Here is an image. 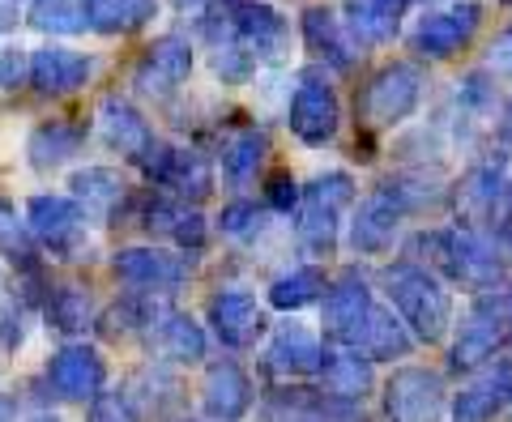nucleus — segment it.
I'll return each mask as SVG.
<instances>
[{
    "label": "nucleus",
    "mask_w": 512,
    "mask_h": 422,
    "mask_svg": "<svg viewBox=\"0 0 512 422\" xmlns=\"http://www.w3.org/2000/svg\"><path fill=\"white\" fill-rule=\"evenodd\" d=\"M320 295H325V273L316 265H299L291 273H282V278H274V286H269V307H278V312H299V307L316 303Z\"/></svg>",
    "instance_id": "nucleus-35"
},
{
    "label": "nucleus",
    "mask_w": 512,
    "mask_h": 422,
    "mask_svg": "<svg viewBox=\"0 0 512 422\" xmlns=\"http://www.w3.org/2000/svg\"><path fill=\"white\" fill-rule=\"evenodd\" d=\"M402 0H346L342 5V26H346V35L359 43H389L397 35V26H402Z\"/></svg>",
    "instance_id": "nucleus-28"
},
{
    "label": "nucleus",
    "mask_w": 512,
    "mask_h": 422,
    "mask_svg": "<svg viewBox=\"0 0 512 422\" xmlns=\"http://www.w3.org/2000/svg\"><path fill=\"white\" fill-rule=\"evenodd\" d=\"M22 77H30V60L18 43H0V90H18Z\"/></svg>",
    "instance_id": "nucleus-41"
},
{
    "label": "nucleus",
    "mask_w": 512,
    "mask_h": 422,
    "mask_svg": "<svg viewBox=\"0 0 512 422\" xmlns=\"http://www.w3.org/2000/svg\"><path fill=\"white\" fill-rule=\"evenodd\" d=\"M299 184H295V175L291 171H278L274 180H269V188H265V201H269V209H278V214H291V209L299 205Z\"/></svg>",
    "instance_id": "nucleus-42"
},
{
    "label": "nucleus",
    "mask_w": 512,
    "mask_h": 422,
    "mask_svg": "<svg viewBox=\"0 0 512 422\" xmlns=\"http://www.w3.org/2000/svg\"><path fill=\"white\" fill-rule=\"evenodd\" d=\"M478 22H483V9L466 0V5H453V9H440V13H427V18L414 26L410 47L427 60H448L457 56L461 47H470Z\"/></svg>",
    "instance_id": "nucleus-12"
},
{
    "label": "nucleus",
    "mask_w": 512,
    "mask_h": 422,
    "mask_svg": "<svg viewBox=\"0 0 512 422\" xmlns=\"http://www.w3.org/2000/svg\"><path fill=\"white\" fill-rule=\"evenodd\" d=\"M26 231H30V239H35L39 248H47L52 256H64V261H73V256L86 248L90 218L77 209L73 197L39 192V197L26 201Z\"/></svg>",
    "instance_id": "nucleus-5"
},
{
    "label": "nucleus",
    "mask_w": 512,
    "mask_h": 422,
    "mask_svg": "<svg viewBox=\"0 0 512 422\" xmlns=\"http://www.w3.org/2000/svg\"><path fill=\"white\" fill-rule=\"evenodd\" d=\"M286 124H291V133L320 150V145H329L338 137L342 128V103H338V90L329 86V77L320 69H308L299 73V86L291 94V107H286Z\"/></svg>",
    "instance_id": "nucleus-6"
},
{
    "label": "nucleus",
    "mask_w": 512,
    "mask_h": 422,
    "mask_svg": "<svg viewBox=\"0 0 512 422\" xmlns=\"http://www.w3.org/2000/svg\"><path fill=\"white\" fill-rule=\"evenodd\" d=\"M410 214V209L397 201V192L384 184L380 192H372L359 209H355V218H350V252H359V256H380V252H389L393 248V239L397 231H402V218Z\"/></svg>",
    "instance_id": "nucleus-11"
},
{
    "label": "nucleus",
    "mask_w": 512,
    "mask_h": 422,
    "mask_svg": "<svg viewBox=\"0 0 512 422\" xmlns=\"http://www.w3.org/2000/svg\"><path fill=\"white\" fill-rule=\"evenodd\" d=\"M500 197H504V162L491 158V162H483V167H474L466 175V184H461V192H457V209L470 222H487Z\"/></svg>",
    "instance_id": "nucleus-33"
},
{
    "label": "nucleus",
    "mask_w": 512,
    "mask_h": 422,
    "mask_svg": "<svg viewBox=\"0 0 512 422\" xmlns=\"http://www.w3.org/2000/svg\"><path fill=\"white\" fill-rule=\"evenodd\" d=\"M261 222H265V214H261V209H256L252 201H231V205L218 214L222 235H231V239H248V235H256V231H261Z\"/></svg>",
    "instance_id": "nucleus-39"
},
{
    "label": "nucleus",
    "mask_w": 512,
    "mask_h": 422,
    "mask_svg": "<svg viewBox=\"0 0 512 422\" xmlns=\"http://www.w3.org/2000/svg\"><path fill=\"white\" fill-rule=\"evenodd\" d=\"M18 26V9H9V5H0V35H9V30Z\"/></svg>",
    "instance_id": "nucleus-46"
},
{
    "label": "nucleus",
    "mask_w": 512,
    "mask_h": 422,
    "mask_svg": "<svg viewBox=\"0 0 512 422\" xmlns=\"http://www.w3.org/2000/svg\"><path fill=\"white\" fill-rule=\"evenodd\" d=\"M355 201V180L346 171H329L299 192V239L316 256H329L342 231V214Z\"/></svg>",
    "instance_id": "nucleus-3"
},
{
    "label": "nucleus",
    "mask_w": 512,
    "mask_h": 422,
    "mask_svg": "<svg viewBox=\"0 0 512 422\" xmlns=\"http://www.w3.org/2000/svg\"><path fill=\"white\" fill-rule=\"evenodd\" d=\"M86 141V128L77 124H64V120H52V124H39L35 133L26 141V154H30V167L39 171H52L60 162H69Z\"/></svg>",
    "instance_id": "nucleus-32"
},
{
    "label": "nucleus",
    "mask_w": 512,
    "mask_h": 422,
    "mask_svg": "<svg viewBox=\"0 0 512 422\" xmlns=\"http://www.w3.org/2000/svg\"><path fill=\"white\" fill-rule=\"evenodd\" d=\"M504 5H512V0H504Z\"/></svg>",
    "instance_id": "nucleus-51"
},
{
    "label": "nucleus",
    "mask_w": 512,
    "mask_h": 422,
    "mask_svg": "<svg viewBox=\"0 0 512 422\" xmlns=\"http://www.w3.org/2000/svg\"><path fill=\"white\" fill-rule=\"evenodd\" d=\"M99 137L111 145V150H120L124 158H141L154 145V133H150V124H146V116L128 103V99H120V94H111V99H103L99 103Z\"/></svg>",
    "instance_id": "nucleus-22"
},
{
    "label": "nucleus",
    "mask_w": 512,
    "mask_h": 422,
    "mask_svg": "<svg viewBox=\"0 0 512 422\" xmlns=\"http://www.w3.org/2000/svg\"><path fill=\"white\" fill-rule=\"evenodd\" d=\"M201 410L214 422H239L252 410V380L244 376V367L222 359L205 371L201 380Z\"/></svg>",
    "instance_id": "nucleus-19"
},
{
    "label": "nucleus",
    "mask_w": 512,
    "mask_h": 422,
    "mask_svg": "<svg viewBox=\"0 0 512 422\" xmlns=\"http://www.w3.org/2000/svg\"><path fill=\"white\" fill-rule=\"evenodd\" d=\"M0 422H18V401L9 393H0Z\"/></svg>",
    "instance_id": "nucleus-45"
},
{
    "label": "nucleus",
    "mask_w": 512,
    "mask_h": 422,
    "mask_svg": "<svg viewBox=\"0 0 512 422\" xmlns=\"http://www.w3.org/2000/svg\"><path fill=\"white\" fill-rule=\"evenodd\" d=\"M423 99V73L419 64H406V60H393L367 81L363 90V120L372 128H393L402 124L414 107Z\"/></svg>",
    "instance_id": "nucleus-7"
},
{
    "label": "nucleus",
    "mask_w": 512,
    "mask_h": 422,
    "mask_svg": "<svg viewBox=\"0 0 512 422\" xmlns=\"http://www.w3.org/2000/svg\"><path fill=\"white\" fill-rule=\"evenodd\" d=\"M500 141H504L508 150H512V103L504 107V120H500Z\"/></svg>",
    "instance_id": "nucleus-47"
},
{
    "label": "nucleus",
    "mask_w": 512,
    "mask_h": 422,
    "mask_svg": "<svg viewBox=\"0 0 512 422\" xmlns=\"http://www.w3.org/2000/svg\"><path fill=\"white\" fill-rule=\"evenodd\" d=\"M410 346H414V337H410L406 324L397 320L393 307H376L372 303V312H367L355 346H346V350H359L367 363H393V359H406Z\"/></svg>",
    "instance_id": "nucleus-23"
},
{
    "label": "nucleus",
    "mask_w": 512,
    "mask_h": 422,
    "mask_svg": "<svg viewBox=\"0 0 512 422\" xmlns=\"http://www.w3.org/2000/svg\"><path fill=\"white\" fill-rule=\"evenodd\" d=\"M474 307H483V312H491L495 320H504L512 329V286H491L483 290V295L474 299Z\"/></svg>",
    "instance_id": "nucleus-43"
},
{
    "label": "nucleus",
    "mask_w": 512,
    "mask_h": 422,
    "mask_svg": "<svg viewBox=\"0 0 512 422\" xmlns=\"http://www.w3.org/2000/svg\"><path fill=\"white\" fill-rule=\"evenodd\" d=\"M210 39L218 43H239L256 60L274 56L286 39V18L269 5V0H214L210 5Z\"/></svg>",
    "instance_id": "nucleus-2"
},
{
    "label": "nucleus",
    "mask_w": 512,
    "mask_h": 422,
    "mask_svg": "<svg viewBox=\"0 0 512 422\" xmlns=\"http://www.w3.org/2000/svg\"><path fill=\"white\" fill-rule=\"evenodd\" d=\"M508 405H512V359H500L453 397V422H491Z\"/></svg>",
    "instance_id": "nucleus-16"
},
{
    "label": "nucleus",
    "mask_w": 512,
    "mask_h": 422,
    "mask_svg": "<svg viewBox=\"0 0 512 422\" xmlns=\"http://www.w3.org/2000/svg\"><path fill=\"white\" fill-rule=\"evenodd\" d=\"M316 376L325 380V393H329V397L355 401V405H359L367 393H372V384H376L372 363H367L359 350H346V346L320 350V371H316Z\"/></svg>",
    "instance_id": "nucleus-26"
},
{
    "label": "nucleus",
    "mask_w": 512,
    "mask_h": 422,
    "mask_svg": "<svg viewBox=\"0 0 512 422\" xmlns=\"http://www.w3.org/2000/svg\"><path fill=\"white\" fill-rule=\"evenodd\" d=\"M444 410V380L427 367H397L384 384V414L389 422H436Z\"/></svg>",
    "instance_id": "nucleus-8"
},
{
    "label": "nucleus",
    "mask_w": 512,
    "mask_h": 422,
    "mask_svg": "<svg viewBox=\"0 0 512 422\" xmlns=\"http://www.w3.org/2000/svg\"><path fill=\"white\" fill-rule=\"evenodd\" d=\"M111 269L124 286L141 290V295H171L175 286L184 282V261L171 256L167 248H154V243H133V248H120L111 256Z\"/></svg>",
    "instance_id": "nucleus-9"
},
{
    "label": "nucleus",
    "mask_w": 512,
    "mask_h": 422,
    "mask_svg": "<svg viewBox=\"0 0 512 422\" xmlns=\"http://www.w3.org/2000/svg\"><path fill=\"white\" fill-rule=\"evenodd\" d=\"M188 73H192V43L180 35H163L137 60L133 86H137V94H150V99H167L175 86H184Z\"/></svg>",
    "instance_id": "nucleus-14"
},
{
    "label": "nucleus",
    "mask_w": 512,
    "mask_h": 422,
    "mask_svg": "<svg viewBox=\"0 0 512 422\" xmlns=\"http://www.w3.org/2000/svg\"><path fill=\"white\" fill-rule=\"evenodd\" d=\"M265 363L282 380L316 376V371H320V342H316V333H308L303 324H286V329L274 333V342H269Z\"/></svg>",
    "instance_id": "nucleus-25"
},
{
    "label": "nucleus",
    "mask_w": 512,
    "mask_h": 422,
    "mask_svg": "<svg viewBox=\"0 0 512 422\" xmlns=\"http://www.w3.org/2000/svg\"><path fill=\"white\" fill-rule=\"evenodd\" d=\"M0 256L22 269L35 265V239L26 231V218H18V205L5 197H0Z\"/></svg>",
    "instance_id": "nucleus-38"
},
{
    "label": "nucleus",
    "mask_w": 512,
    "mask_h": 422,
    "mask_svg": "<svg viewBox=\"0 0 512 422\" xmlns=\"http://www.w3.org/2000/svg\"><path fill=\"white\" fill-rule=\"evenodd\" d=\"M427 248H436L448 278L470 290H491L504 278L500 252H495V243L483 231H440V235H427Z\"/></svg>",
    "instance_id": "nucleus-4"
},
{
    "label": "nucleus",
    "mask_w": 512,
    "mask_h": 422,
    "mask_svg": "<svg viewBox=\"0 0 512 422\" xmlns=\"http://www.w3.org/2000/svg\"><path fill=\"white\" fill-rule=\"evenodd\" d=\"M299 26H303V39H308V47L325 64H333V69H342V73L355 64L359 47H355V39L346 35V26H342V18L333 9L308 5V9H303V18H299Z\"/></svg>",
    "instance_id": "nucleus-24"
},
{
    "label": "nucleus",
    "mask_w": 512,
    "mask_h": 422,
    "mask_svg": "<svg viewBox=\"0 0 512 422\" xmlns=\"http://www.w3.org/2000/svg\"><path fill=\"white\" fill-rule=\"evenodd\" d=\"M69 197L90 222H111L128 197V184L116 167H82L69 175Z\"/></svg>",
    "instance_id": "nucleus-20"
},
{
    "label": "nucleus",
    "mask_w": 512,
    "mask_h": 422,
    "mask_svg": "<svg viewBox=\"0 0 512 422\" xmlns=\"http://www.w3.org/2000/svg\"><path fill=\"white\" fill-rule=\"evenodd\" d=\"M504 201H508V214H512V180L504 184Z\"/></svg>",
    "instance_id": "nucleus-49"
},
{
    "label": "nucleus",
    "mask_w": 512,
    "mask_h": 422,
    "mask_svg": "<svg viewBox=\"0 0 512 422\" xmlns=\"http://www.w3.org/2000/svg\"><path fill=\"white\" fill-rule=\"evenodd\" d=\"M47 324L60 333H82L94 324V303H90V290L82 286H56L47 295Z\"/></svg>",
    "instance_id": "nucleus-36"
},
{
    "label": "nucleus",
    "mask_w": 512,
    "mask_h": 422,
    "mask_svg": "<svg viewBox=\"0 0 512 422\" xmlns=\"http://www.w3.org/2000/svg\"><path fill=\"white\" fill-rule=\"evenodd\" d=\"M90 422H137L133 401L124 393H99L90 401Z\"/></svg>",
    "instance_id": "nucleus-40"
},
{
    "label": "nucleus",
    "mask_w": 512,
    "mask_h": 422,
    "mask_svg": "<svg viewBox=\"0 0 512 422\" xmlns=\"http://www.w3.org/2000/svg\"><path fill=\"white\" fill-rule=\"evenodd\" d=\"M491 69L512 77V26L504 30V35H495V43H491Z\"/></svg>",
    "instance_id": "nucleus-44"
},
{
    "label": "nucleus",
    "mask_w": 512,
    "mask_h": 422,
    "mask_svg": "<svg viewBox=\"0 0 512 422\" xmlns=\"http://www.w3.org/2000/svg\"><path fill=\"white\" fill-rule=\"evenodd\" d=\"M269 154V137L261 128H244V133H235L227 145H222V175H227L231 188H248L256 180V171H261V162Z\"/></svg>",
    "instance_id": "nucleus-34"
},
{
    "label": "nucleus",
    "mask_w": 512,
    "mask_h": 422,
    "mask_svg": "<svg viewBox=\"0 0 512 422\" xmlns=\"http://www.w3.org/2000/svg\"><path fill=\"white\" fill-rule=\"evenodd\" d=\"M508 342H512V329H508V324L495 320L491 312H483V307H474L470 320L461 324V333H457L453 354H448V359H453L457 371H474V367L491 363Z\"/></svg>",
    "instance_id": "nucleus-21"
},
{
    "label": "nucleus",
    "mask_w": 512,
    "mask_h": 422,
    "mask_svg": "<svg viewBox=\"0 0 512 422\" xmlns=\"http://www.w3.org/2000/svg\"><path fill=\"white\" fill-rule=\"evenodd\" d=\"M146 231L150 235H167V239L180 243V248H201L205 243V218L184 201H150Z\"/></svg>",
    "instance_id": "nucleus-31"
},
{
    "label": "nucleus",
    "mask_w": 512,
    "mask_h": 422,
    "mask_svg": "<svg viewBox=\"0 0 512 422\" xmlns=\"http://www.w3.org/2000/svg\"><path fill=\"white\" fill-rule=\"evenodd\" d=\"M158 18V0H86V22L103 35H133Z\"/></svg>",
    "instance_id": "nucleus-30"
},
{
    "label": "nucleus",
    "mask_w": 512,
    "mask_h": 422,
    "mask_svg": "<svg viewBox=\"0 0 512 422\" xmlns=\"http://www.w3.org/2000/svg\"><path fill=\"white\" fill-rule=\"evenodd\" d=\"M402 5H406V0H402Z\"/></svg>",
    "instance_id": "nucleus-52"
},
{
    "label": "nucleus",
    "mask_w": 512,
    "mask_h": 422,
    "mask_svg": "<svg viewBox=\"0 0 512 422\" xmlns=\"http://www.w3.org/2000/svg\"><path fill=\"white\" fill-rule=\"evenodd\" d=\"M367 312H372V286H367L359 273H342V278L325 286V295H320V324H325V333L338 346H355Z\"/></svg>",
    "instance_id": "nucleus-13"
},
{
    "label": "nucleus",
    "mask_w": 512,
    "mask_h": 422,
    "mask_svg": "<svg viewBox=\"0 0 512 422\" xmlns=\"http://www.w3.org/2000/svg\"><path fill=\"white\" fill-rule=\"evenodd\" d=\"M180 5H201V0H180Z\"/></svg>",
    "instance_id": "nucleus-50"
},
{
    "label": "nucleus",
    "mask_w": 512,
    "mask_h": 422,
    "mask_svg": "<svg viewBox=\"0 0 512 422\" xmlns=\"http://www.w3.org/2000/svg\"><path fill=\"white\" fill-rule=\"evenodd\" d=\"M265 422H363V410L355 401H338L312 388H282L278 397H269Z\"/></svg>",
    "instance_id": "nucleus-17"
},
{
    "label": "nucleus",
    "mask_w": 512,
    "mask_h": 422,
    "mask_svg": "<svg viewBox=\"0 0 512 422\" xmlns=\"http://www.w3.org/2000/svg\"><path fill=\"white\" fill-rule=\"evenodd\" d=\"M384 286H389V303L397 307V320L410 329L414 342H440L453 324V299L448 290L431 278L423 265H393L384 273Z\"/></svg>",
    "instance_id": "nucleus-1"
},
{
    "label": "nucleus",
    "mask_w": 512,
    "mask_h": 422,
    "mask_svg": "<svg viewBox=\"0 0 512 422\" xmlns=\"http://www.w3.org/2000/svg\"><path fill=\"white\" fill-rule=\"evenodd\" d=\"M107 384V363L99 359L94 346H60L52 359H47V388L60 397V401H94Z\"/></svg>",
    "instance_id": "nucleus-10"
},
{
    "label": "nucleus",
    "mask_w": 512,
    "mask_h": 422,
    "mask_svg": "<svg viewBox=\"0 0 512 422\" xmlns=\"http://www.w3.org/2000/svg\"><path fill=\"white\" fill-rule=\"evenodd\" d=\"M30 422H64V418H56V414H35Z\"/></svg>",
    "instance_id": "nucleus-48"
},
{
    "label": "nucleus",
    "mask_w": 512,
    "mask_h": 422,
    "mask_svg": "<svg viewBox=\"0 0 512 422\" xmlns=\"http://www.w3.org/2000/svg\"><path fill=\"white\" fill-rule=\"evenodd\" d=\"M154 184L171 188L184 205L188 201H205L214 192V167H210V158L197 154V150H167L163 167H158V175H154Z\"/></svg>",
    "instance_id": "nucleus-27"
},
{
    "label": "nucleus",
    "mask_w": 512,
    "mask_h": 422,
    "mask_svg": "<svg viewBox=\"0 0 512 422\" xmlns=\"http://www.w3.org/2000/svg\"><path fill=\"white\" fill-rule=\"evenodd\" d=\"M30 22L47 35H82L86 22V0H35Z\"/></svg>",
    "instance_id": "nucleus-37"
},
{
    "label": "nucleus",
    "mask_w": 512,
    "mask_h": 422,
    "mask_svg": "<svg viewBox=\"0 0 512 422\" xmlns=\"http://www.w3.org/2000/svg\"><path fill=\"white\" fill-rule=\"evenodd\" d=\"M158 354H167L171 363H201L205 359V329L188 312H167L158 316V324L150 329Z\"/></svg>",
    "instance_id": "nucleus-29"
},
{
    "label": "nucleus",
    "mask_w": 512,
    "mask_h": 422,
    "mask_svg": "<svg viewBox=\"0 0 512 422\" xmlns=\"http://www.w3.org/2000/svg\"><path fill=\"white\" fill-rule=\"evenodd\" d=\"M94 73V60L86 52H73V47H60V43H47L39 52H30V81H35L39 94H73L82 90Z\"/></svg>",
    "instance_id": "nucleus-18"
},
{
    "label": "nucleus",
    "mask_w": 512,
    "mask_h": 422,
    "mask_svg": "<svg viewBox=\"0 0 512 422\" xmlns=\"http://www.w3.org/2000/svg\"><path fill=\"white\" fill-rule=\"evenodd\" d=\"M210 324L222 346L248 350L265 333V307L256 303L252 290H222L210 299Z\"/></svg>",
    "instance_id": "nucleus-15"
}]
</instances>
